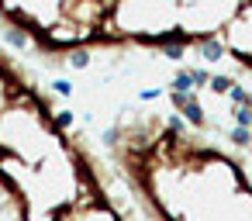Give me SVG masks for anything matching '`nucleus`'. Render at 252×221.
I'll return each mask as SVG.
<instances>
[{
    "instance_id": "obj_2",
    "label": "nucleus",
    "mask_w": 252,
    "mask_h": 221,
    "mask_svg": "<svg viewBox=\"0 0 252 221\" xmlns=\"http://www.w3.org/2000/svg\"><path fill=\"white\" fill-rule=\"evenodd\" d=\"M152 221H252V173L183 114L135 111L104 135Z\"/></svg>"
},
{
    "instance_id": "obj_1",
    "label": "nucleus",
    "mask_w": 252,
    "mask_h": 221,
    "mask_svg": "<svg viewBox=\"0 0 252 221\" xmlns=\"http://www.w3.org/2000/svg\"><path fill=\"white\" fill-rule=\"evenodd\" d=\"M0 200L14 221H131L73 114L0 52Z\"/></svg>"
}]
</instances>
